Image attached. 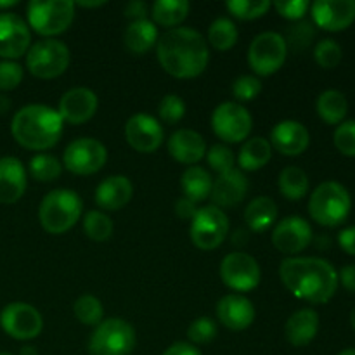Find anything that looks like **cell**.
Masks as SVG:
<instances>
[{
	"instance_id": "obj_34",
	"label": "cell",
	"mask_w": 355,
	"mask_h": 355,
	"mask_svg": "<svg viewBox=\"0 0 355 355\" xmlns=\"http://www.w3.org/2000/svg\"><path fill=\"white\" fill-rule=\"evenodd\" d=\"M208 42L217 51H229L238 42V28L227 17H218L208 30Z\"/></svg>"
},
{
	"instance_id": "obj_23",
	"label": "cell",
	"mask_w": 355,
	"mask_h": 355,
	"mask_svg": "<svg viewBox=\"0 0 355 355\" xmlns=\"http://www.w3.org/2000/svg\"><path fill=\"white\" fill-rule=\"evenodd\" d=\"M168 153L173 159L184 165H194L207 155V142L198 132L182 128V130L173 132L170 137Z\"/></svg>"
},
{
	"instance_id": "obj_29",
	"label": "cell",
	"mask_w": 355,
	"mask_h": 355,
	"mask_svg": "<svg viewBox=\"0 0 355 355\" xmlns=\"http://www.w3.org/2000/svg\"><path fill=\"white\" fill-rule=\"evenodd\" d=\"M272 156V146L267 139L263 137H253L246 141L239 151V166L246 172H255V170L263 168L267 163L270 162Z\"/></svg>"
},
{
	"instance_id": "obj_56",
	"label": "cell",
	"mask_w": 355,
	"mask_h": 355,
	"mask_svg": "<svg viewBox=\"0 0 355 355\" xmlns=\"http://www.w3.org/2000/svg\"><path fill=\"white\" fill-rule=\"evenodd\" d=\"M17 0H0V9H6V7L16 6Z\"/></svg>"
},
{
	"instance_id": "obj_9",
	"label": "cell",
	"mask_w": 355,
	"mask_h": 355,
	"mask_svg": "<svg viewBox=\"0 0 355 355\" xmlns=\"http://www.w3.org/2000/svg\"><path fill=\"white\" fill-rule=\"evenodd\" d=\"M286 55L288 45L283 35L267 31L253 38L248 51V62L257 75L269 76L281 69L286 61Z\"/></svg>"
},
{
	"instance_id": "obj_52",
	"label": "cell",
	"mask_w": 355,
	"mask_h": 355,
	"mask_svg": "<svg viewBox=\"0 0 355 355\" xmlns=\"http://www.w3.org/2000/svg\"><path fill=\"white\" fill-rule=\"evenodd\" d=\"M338 279L342 281L343 286L349 291H354L355 293V266H345L340 272Z\"/></svg>"
},
{
	"instance_id": "obj_48",
	"label": "cell",
	"mask_w": 355,
	"mask_h": 355,
	"mask_svg": "<svg viewBox=\"0 0 355 355\" xmlns=\"http://www.w3.org/2000/svg\"><path fill=\"white\" fill-rule=\"evenodd\" d=\"M146 14H148V3L142 2V0H132L125 7V16L134 21L146 19Z\"/></svg>"
},
{
	"instance_id": "obj_58",
	"label": "cell",
	"mask_w": 355,
	"mask_h": 355,
	"mask_svg": "<svg viewBox=\"0 0 355 355\" xmlns=\"http://www.w3.org/2000/svg\"><path fill=\"white\" fill-rule=\"evenodd\" d=\"M350 322H352V328L355 329V307H354L352 314H350Z\"/></svg>"
},
{
	"instance_id": "obj_13",
	"label": "cell",
	"mask_w": 355,
	"mask_h": 355,
	"mask_svg": "<svg viewBox=\"0 0 355 355\" xmlns=\"http://www.w3.org/2000/svg\"><path fill=\"white\" fill-rule=\"evenodd\" d=\"M220 277L227 288L245 293V291H252L259 286L262 272L252 255L243 252H232L222 260Z\"/></svg>"
},
{
	"instance_id": "obj_14",
	"label": "cell",
	"mask_w": 355,
	"mask_h": 355,
	"mask_svg": "<svg viewBox=\"0 0 355 355\" xmlns=\"http://www.w3.org/2000/svg\"><path fill=\"white\" fill-rule=\"evenodd\" d=\"M252 116L248 110L238 103H224L217 106L211 116L215 135L225 142H241L252 132Z\"/></svg>"
},
{
	"instance_id": "obj_50",
	"label": "cell",
	"mask_w": 355,
	"mask_h": 355,
	"mask_svg": "<svg viewBox=\"0 0 355 355\" xmlns=\"http://www.w3.org/2000/svg\"><path fill=\"white\" fill-rule=\"evenodd\" d=\"M338 243L343 248V252H347L349 255H355V225L343 229L338 234Z\"/></svg>"
},
{
	"instance_id": "obj_31",
	"label": "cell",
	"mask_w": 355,
	"mask_h": 355,
	"mask_svg": "<svg viewBox=\"0 0 355 355\" xmlns=\"http://www.w3.org/2000/svg\"><path fill=\"white\" fill-rule=\"evenodd\" d=\"M318 113L326 123L336 125L342 123L343 118H345L347 110H349V103H347V97L343 96L340 90H324L321 96L318 97Z\"/></svg>"
},
{
	"instance_id": "obj_19",
	"label": "cell",
	"mask_w": 355,
	"mask_h": 355,
	"mask_svg": "<svg viewBox=\"0 0 355 355\" xmlns=\"http://www.w3.org/2000/svg\"><path fill=\"white\" fill-rule=\"evenodd\" d=\"M97 111V96L90 89L76 87L68 90L59 101V116L62 121L71 125H80L89 121Z\"/></svg>"
},
{
	"instance_id": "obj_10",
	"label": "cell",
	"mask_w": 355,
	"mask_h": 355,
	"mask_svg": "<svg viewBox=\"0 0 355 355\" xmlns=\"http://www.w3.org/2000/svg\"><path fill=\"white\" fill-rule=\"evenodd\" d=\"M229 232V218L224 211L215 205L198 210L191 222L189 234L194 245L200 250L210 252L215 250L225 239Z\"/></svg>"
},
{
	"instance_id": "obj_38",
	"label": "cell",
	"mask_w": 355,
	"mask_h": 355,
	"mask_svg": "<svg viewBox=\"0 0 355 355\" xmlns=\"http://www.w3.org/2000/svg\"><path fill=\"white\" fill-rule=\"evenodd\" d=\"M272 7L269 0H229L227 10L238 19H257Z\"/></svg>"
},
{
	"instance_id": "obj_26",
	"label": "cell",
	"mask_w": 355,
	"mask_h": 355,
	"mask_svg": "<svg viewBox=\"0 0 355 355\" xmlns=\"http://www.w3.org/2000/svg\"><path fill=\"white\" fill-rule=\"evenodd\" d=\"M319 331V315L312 309H302L288 319L284 326L286 340L293 347H305L315 338Z\"/></svg>"
},
{
	"instance_id": "obj_12",
	"label": "cell",
	"mask_w": 355,
	"mask_h": 355,
	"mask_svg": "<svg viewBox=\"0 0 355 355\" xmlns=\"http://www.w3.org/2000/svg\"><path fill=\"white\" fill-rule=\"evenodd\" d=\"M0 326L14 340H33L44 328L40 312L24 302H12L0 312Z\"/></svg>"
},
{
	"instance_id": "obj_15",
	"label": "cell",
	"mask_w": 355,
	"mask_h": 355,
	"mask_svg": "<svg viewBox=\"0 0 355 355\" xmlns=\"http://www.w3.org/2000/svg\"><path fill=\"white\" fill-rule=\"evenodd\" d=\"M31 35L23 17L14 12L0 14V58L17 59L30 49Z\"/></svg>"
},
{
	"instance_id": "obj_27",
	"label": "cell",
	"mask_w": 355,
	"mask_h": 355,
	"mask_svg": "<svg viewBox=\"0 0 355 355\" xmlns=\"http://www.w3.org/2000/svg\"><path fill=\"white\" fill-rule=\"evenodd\" d=\"M125 47L135 55L146 54L153 45L158 42V30L156 24L149 19L132 21L123 35Z\"/></svg>"
},
{
	"instance_id": "obj_54",
	"label": "cell",
	"mask_w": 355,
	"mask_h": 355,
	"mask_svg": "<svg viewBox=\"0 0 355 355\" xmlns=\"http://www.w3.org/2000/svg\"><path fill=\"white\" fill-rule=\"evenodd\" d=\"M21 355H38V352L35 347H24V349H21Z\"/></svg>"
},
{
	"instance_id": "obj_18",
	"label": "cell",
	"mask_w": 355,
	"mask_h": 355,
	"mask_svg": "<svg viewBox=\"0 0 355 355\" xmlns=\"http://www.w3.org/2000/svg\"><path fill=\"white\" fill-rule=\"evenodd\" d=\"M311 10L319 28L340 31L354 23L355 0H318L312 3Z\"/></svg>"
},
{
	"instance_id": "obj_1",
	"label": "cell",
	"mask_w": 355,
	"mask_h": 355,
	"mask_svg": "<svg viewBox=\"0 0 355 355\" xmlns=\"http://www.w3.org/2000/svg\"><path fill=\"white\" fill-rule=\"evenodd\" d=\"M279 276L297 298L311 304H326L338 288V274L328 260L315 257H291L283 260Z\"/></svg>"
},
{
	"instance_id": "obj_57",
	"label": "cell",
	"mask_w": 355,
	"mask_h": 355,
	"mask_svg": "<svg viewBox=\"0 0 355 355\" xmlns=\"http://www.w3.org/2000/svg\"><path fill=\"white\" fill-rule=\"evenodd\" d=\"M338 355H355V349H347V350H342Z\"/></svg>"
},
{
	"instance_id": "obj_24",
	"label": "cell",
	"mask_w": 355,
	"mask_h": 355,
	"mask_svg": "<svg viewBox=\"0 0 355 355\" xmlns=\"http://www.w3.org/2000/svg\"><path fill=\"white\" fill-rule=\"evenodd\" d=\"M248 191V180L243 175L239 170L232 168L231 172L222 173L211 186L210 198L214 200L215 207H234V205L241 203L243 198L246 196Z\"/></svg>"
},
{
	"instance_id": "obj_55",
	"label": "cell",
	"mask_w": 355,
	"mask_h": 355,
	"mask_svg": "<svg viewBox=\"0 0 355 355\" xmlns=\"http://www.w3.org/2000/svg\"><path fill=\"white\" fill-rule=\"evenodd\" d=\"M106 2H103V0H99V2H78V6L82 7H99V6H104Z\"/></svg>"
},
{
	"instance_id": "obj_7",
	"label": "cell",
	"mask_w": 355,
	"mask_h": 355,
	"mask_svg": "<svg viewBox=\"0 0 355 355\" xmlns=\"http://www.w3.org/2000/svg\"><path fill=\"white\" fill-rule=\"evenodd\" d=\"M69 66V49L61 40L45 38L26 52V68L37 78L51 80L62 75Z\"/></svg>"
},
{
	"instance_id": "obj_28",
	"label": "cell",
	"mask_w": 355,
	"mask_h": 355,
	"mask_svg": "<svg viewBox=\"0 0 355 355\" xmlns=\"http://www.w3.org/2000/svg\"><path fill=\"white\" fill-rule=\"evenodd\" d=\"M277 207L270 198L260 196L250 201L245 210V222L252 231L263 232L276 222Z\"/></svg>"
},
{
	"instance_id": "obj_46",
	"label": "cell",
	"mask_w": 355,
	"mask_h": 355,
	"mask_svg": "<svg viewBox=\"0 0 355 355\" xmlns=\"http://www.w3.org/2000/svg\"><path fill=\"white\" fill-rule=\"evenodd\" d=\"M23 80V68L14 61H0V90H12Z\"/></svg>"
},
{
	"instance_id": "obj_30",
	"label": "cell",
	"mask_w": 355,
	"mask_h": 355,
	"mask_svg": "<svg viewBox=\"0 0 355 355\" xmlns=\"http://www.w3.org/2000/svg\"><path fill=\"white\" fill-rule=\"evenodd\" d=\"M182 191L187 198L193 203H200L205 201L211 194V186H214V180H211L210 173L207 172L201 166H189L186 172L182 173Z\"/></svg>"
},
{
	"instance_id": "obj_44",
	"label": "cell",
	"mask_w": 355,
	"mask_h": 355,
	"mask_svg": "<svg viewBox=\"0 0 355 355\" xmlns=\"http://www.w3.org/2000/svg\"><path fill=\"white\" fill-rule=\"evenodd\" d=\"M335 146L345 156H355V120L338 125L335 130Z\"/></svg>"
},
{
	"instance_id": "obj_39",
	"label": "cell",
	"mask_w": 355,
	"mask_h": 355,
	"mask_svg": "<svg viewBox=\"0 0 355 355\" xmlns=\"http://www.w3.org/2000/svg\"><path fill=\"white\" fill-rule=\"evenodd\" d=\"M342 55H343L342 47H340L338 42L331 40V38H324V40H321L318 45H315V51H314L315 61H318L319 66H322V68L326 69L335 68V66L342 61Z\"/></svg>"
},
{
	"instance_id": "obj_2",
	"label": "cell",
	"mask_w": 355,
	"mask_h": 355,
	"mask_svg": "<svg viewBox=\"0 0 355 355\" xmlns=\"http://www.w3.org/2000/svg\"><path fill=\"white\" fill-rule=\"evenodd\" d=\"M159 64L175 78H194L207 69L208 47L193 28H172L156 42Z\"/></svg>"
},
{
	"instance_id": "obj_47",
	"label": "cell",
	"mask_w": 355,
	"mask_h": 355,
	"mask_svg": "<svg viewBox=\"0 0 355 355\" xmlns=\"http://www.w3.org/2000/svg\"><path fill=\"white\" fill-rule=\"evenodd\" d=\"M277 12L283 17L288 19H302L307 12V9L311 7V3L307 0H277L274 2Z\"/></svg>"
},
{
	"instance_id": "obj_43",
	"label": "cell",
	"mask_w": 355,
	"mask_h": 355,
	"mask_svg": "<svg viewBox=\"0 0 355 355\" xmlns=\"http://www.w3.org/2000/svg\"><path fill=\"white\" fill-rule=\"evenodd\" d=\"M207 159H208V165L218 172L222 173H227L234 168V155H232L231 149L227 146H222V144H215L210 151L207 153Z\"/></svg>"
},
{
	"instance_id": "obj_53",
	"label": "cell",
	"mask_w": 355,
	"mask_h": 355,
	"mask_svg": "<svg viewBox=\"0 0 355 355\" xmlns=\"http://www.w3.org/2000/svg\"><path fill=\"white\" fill-rule=\"evenodd\" d=\"M9 106H10L9 99H7V97H3V96H0V113H6V111L9 110Z\"/></svg>"
},
{
	"instance_id": "obj_21",
	"label": "cell",
	"mask_w": 355,
	"mask_h": 355,
	"mask_svg": "<svg viewBox=\"0 0 355 355\" xmlns=\"http://www.w3.org/2000/svg\"><path fill=\"white\" fill-rule=\"evenodd\" d=\"M217 318L232 331H243L255 319V307L243 295H227L217 304Z\"/></svg>"
},
{
	"instance_id": "obj_17",
	"label": "cell",
	"mask_w": 355,
	"mask_h": 355,
	"mask_svg": "<svg viewBox=\"0 0 355 355\" xmlns=\"http://www.w3.org/2000/svg\"><path fill=\"white\" fill-rule=\"evenodd\" d=\"M127 141L135 151L155 153L163 144V128L156 118L149 114H134L125 125Z\"/></svg>"
},
{
	"instance_id": "obj_42",
	"label": "cell",
	"mask_w": 355,
	"mask_h": 355,
	"mask_svg": "<svg viewBox=\"0 0 355 355\" xmlns=\"http://www.w3.org/2000/svg\"><path fill=\"white\" fill-rule=\"evenodd\" d=\"M314 35L315 30L314 26H312V23H309V21H300V23L290 26L284 42H286V45H291L295 51H300V49H305L311 44Z\"/></svg>"
},
{
	"instance_id": "obj_49",
	"label": "cell",
	"mask_w": 355,
	"mask_h": 355,
	"mask_svg": "<svg viewBox=\"0 0 355 355\" xmlns=\"http://www.w3.org/2000/svg\"><path fill=\"white\" fill-rule=\"evenodd\" d=\"M198 210H200V208H196V203H193V201L187 200V198H180L175 203V214L179 215L180 218H184V220H187V218L193 220L194 215L198 214Z\"/></svg>"
},
{
	"instance_id": "obj_20",
	"label": "cell",
	"mask_w": 355,
	"mask_h": 355,
	"mask_svg": "<svg viewBox=\"0 0 355 355\" xmlns=\"http://www.w3.org/2000/svg\"><path fill=\"white\" fill-rule=\"evenodd\" d=\"M311 135L305 125L295 120L279 121L270 132V146L286 156H298L309 148Z\"/></svg>"
},
{
	"instance_id": "obj_32",
	"label": "cell",
	"mask_w": 355,
	"mask_h": 355,
	"mask_svg": "<svg viewBox=\"0 0 355 355\" xmlns=\"http://www.w3.org/2000/svg\"><path fill=\"white\" fill-rule=\"evenodd\" d=\"M191 3L187 0H158L153 6V19L162 26H177L187 17Z\"/></svg>"
},
{
	"instance_id": "obj_35",
	"label": "cell",
	"mask_w": 355,
	"mask_h": 355,
	"mask_svg": "<svg viewBox=\"0 0 355 355\" xmlns=\"http://www.w3.org/2000/svg\"><path fill=\"white\" fill-rule=\"evenodd\" d=\"M83 229H85V234L94 241H107L113 234V222L103 211L92 210L83 218Z\"/></svg>"
},
{
	"instance_id": "obj_25",
	"label": "cell",
	"mask_w": 355,
	"mask_h": 355,
	"mask_svg": "<svg viewBox=\"0 0 355 355\" xmlns=\"http://www.w3.org/2000/svg\"><path fill=\"white\" fill-rule=\"evenodd\" d=\"M134 186L125 175H113L104 179L96 189V203L104 210H120L130 201Z\"/></svg>"
},
{
	"instance_id": "obj_5",
	"label": "cell",
	"mask_w": 355,
	"mask_h": 355,
	"mask_svg": "<svg viewBox=\"0 0 355 355\" xmlns=\"http://www.w3.org/2000/svg\"><path fill=\"white\" fill-rule=\"evenodd\" d=\"M350 208H352V198L349 191L335 180L319 184L309 201L311 217L318 224L328 225V227L342 224L349 217Z\"/></svg>"
},
{
	"instance_id": "obj_41",
	"label": "cell",
	"mask_w": 355,
	"mask_h": 355,
	"mask_svg": "<svg viewBox=\"0 0 355 355\" xmlns=\"http://www.w3.org/2000/svg\"><path fill=\"white\" fill-rule=\"evenodd\" d=\"M187 336L196 345L210 343L217 336V324L210 318H200L191 322L189 329H187Z\"/></svg>"
},
{
	"instance_id": "obj_22",
	"label": "cell",
	"mask_w": 355,
	"mask_h": 355,
	"mask_svg": "<svg viewBox=\"0 0 355 355\" xmlns=\"http://www.w3.org/2000/svg\"><path fill=\"white\" fill-rule=\"evenodd\" d=\"M26 191V172L23 163L12 156L0 158V203L10 205L21 200Z\"/></svg>"
},
{
	"instance_id": "obj_59",
	"label": "cell",
	"mask_w": 355,
	"mask_h": 355,
	"mask_svg": "<svg viewBox=\"0 0 355 355\" xmlns=\"http://www.w3.org/2000/svg\"><path fill=\"white\" fill-rule=\"evenodd\" d=\"M0 355H12V354H7V352H0Z\"/></svg>"
},
{
	"instance_id": "obj_33",
	"label": "cell",
	"mask_w": 355,
	"mask_h": 355,
	"mask_svg": "<svg viewBox=\"0 0 355 355\" xmlns=\"http://www.w3.org/2000/svg\"><path fill=\"white\" fill-rule=\"evenodd\" d=\"M279 191L288 200H302L309 191L307 173L298 166H286L279 175Z\"/></svg>"
},
{
	"instance_id": "obj_36",
	"label": "cell",
	"mask_w": 355,
	"mask_h": 355,
	"mask_svg": "<svg viewBox=\"0 0 355 355\" xmlns=\"http://www.w3.org/2000/svg\"><path fill=\"white\" fill-rule=\"evenodd\" d=\"M75 315L83 324L99 326L104 315L103 304L99 298L92 297V295H83L75 302Z\"/></svg>"
},
{
	"instance_id": "obj_45",
	"label": "cell",
	"mask_w": 355,
	"mask_h": 355,
	"mask_svg": "<svg viewBox=\"0 0 355 355\" xmlns=\"http://www.w3.org/2000/svg\"><path fill=\"white\" fill-rule=\"evenodd\" d=\"M260 92H262V83L257 76H239L232 83V94L238 101H253Z\"/></svg>"
},
{
	"instance_id": "obj_6",
	"label": "cell",
	"mask_w": 355,
	"mask_h": 355,
	"mask_svg": "<svg viewBox=\"0 0 355 355\" xmlns=\"http://www.w3.org/2000/svg\"><path fill=\"white\" fill-rule=\"evenodd\" d=\"M28 24L44 37H52L68 30L75 17L71 0H31L26 9Z\"/></svg>"
},
{
	"instance_id": "obj_37",
	"label": "cell",
	"mask_w": 355,
	"mask_h": 355,
	"mask_svg": "<svg viewBox=\"0 0 355 355\" xmlns=\"http://www.w3.org/2000/svg\"><path fill=\"white\" fill-rule=\"evenodd\" d=\"M30 172L40 182H52L61 175L62 165L54 156L37 155L30 159Z\"/></svg>"
},
{
	"instance_id": "obj_51",
	"label": "cell",
	"mask_w": 355,
	"mask_h": 355,
	"mask_svg": "<svg viewBox=\"0 0 355 355\" xmlns=\"http://www.w3.org/2000/svg\"><path fill=\"white\" fill-rule=\"evenodd\" d=\"M162 355H203L194 345L187 342H177L170 345Z\"/></svg>"
},
{
	"instance_id": "obj_40",
	"label": "cell",
	"mask_w": 355,
	"mask_h": 355,
	"mask_svg": "<svg viewBox=\"0 0 355 355\" xmlns=\"http://www.w3.org/2000/svg\"><path fill=\"white\" fill-rule=\"evenodd\" d=\"M159 118H162L165 123L173 125L177 121H180L184 118V113H186V104L175 94H168L162 99L159 103Z\"/></svg>"
},
{
	"instance_id": "obj_16",
	"label": "cell",
	"mask_w": 355,
	"mask_h": 355,
	"mask_svg": "<svg viewBox=\"0 0 355 355\" xmlns=\"http://www.w3.org/2000/svg\"><path fill=\"white\" fill-rule=\"evenodd\" d=\"M312 241V227L305 218L286 217L274 227L272 245L281 253L295 255L307 248Z\"/></svg>"
},
{
	"instance_id": "obj_8",
	"label": "cell",
	"mask_w": 355,
	"mask_h": 355,
	"mask_svg": "<svg viewBox=\"0 0 355 355\" xmlns=\"http://www.w3.org/2000/svg\"><path fill=\"white\" fill-rule=\"evenodd\" d=\"M135 329L123 319H106L92 333L89 350L92 355H130L135 347Z\"/></svg>"
},
{
	"instance_id": "obj_4",
	"label": "cell",
	"mask_w": 355,
	"mask_h": 355,
	"mask_svg": "<svg viewBox=\"0 0 355 355\" xmlns=\"http://www.w3.org/2000/svg\"><path fill=\"white\" fill-rule=\"evenodd\" d=\"M83 203L78 194L71 189L51 191L42 200L38 218L42 227L51 234H62L78 222Z\"/></svg>"
},
{
	"instance_id": "obj_11",
	"label": "cell",
	"mask_w": 355,
	"mask_h": 355,
	"mask_svg": "<svg viewBox=\"0 0 355 355\" xmlns=\"http://www.w3.org/2000/svg\"><path fill=\"white\" fill-rule=\"evenodd\" d=\"M62 162L66 170L75 175H92L106 165L107 151L97 139H76L66 148Z\"/></svg>"
},
{
	"instance_id": "obj_3",
	"label": "cell",
	"mask_w": 355,
	"mask_h": 355,
	"mask_svg": "<svg viewBox=\"0 0 355 355\" xmlns=\"http://www.w3.org/2000/svg\"><path fill=\"white\" fill-rule=\"evenodd\" d=\"M10 132L23 148L44 151L61 139L62 118L58 111L44 104H28L14 114Z\"/></svg>"
}]
</instances>
